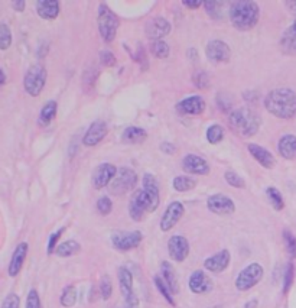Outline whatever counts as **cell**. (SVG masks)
<instances>
[{
    "mask_svg": "<svg viewBox=\"0 0 296 308\" xmlns=\"http://www.w3.org/2000/svg\"><path fill=\"white\" fill-rule=\"evenodd\" d=\"M230 20L237 31H250L257 25L260 17V8L252 0H237L230 5Z\"/></svg>",
    "mask_w": 296,
    "mask_h": 308,
    "instance_id": "2",
    "label": "cell"
},
{
    "mask_svg": "<svg viewBox=\"0 0 296 308\" xmlns=\"http://www.w3.org/2000/svg\"><path fill=\"white\" fill-rule=\"evenodd\" d=\"M264 107L279 119H292L296 114V93L290 88H276L264 97Z\"/></svg>",
    "mask_w": 296,
    "mask_h": 308,
    "instance_id": "1",
    "label": "cell"
},
{
    "mask_svg": "<svg viewBox=\"0 0 296 308\" xmlns=\"http://www.w3.org/2000/svg\"><path fill=\"white\" fill-rule=\"evenodd\" d=\"M26 308H42L41 305V298L36 290H31L28 297H26Z\"/></svg>",
    "mask_w": 296,
    "mask_h": 308,
    "instance_id": "44",
    "label": "cell"
},
{
    "mask_svg": "<svg viewBox=\"0 0 296 308\" xmlns=\"http://www.w3.org/2000/svg\"><path fill=\"white\" fill-rule=\"evenodd\" d=\"M262 119L257 111L249 107H241L231 111L229 116V125L231 130L241 137L254 136L260 128Z\"/></svg>",
    "mask_w": 296,
    "mask_h": 308,
    "instance_id": "3",
    "label": "cell"
},
{
    "mask_svg": "<svg viewBox=\"0 0 296 308\" xmlns=\"http://www.w3.org/2000/svg\"><path fill=\"white\" fill-rule=\"evenodd\" d=\"M143 240V234L142 231L133 230V231H116L111 236V243L113 246L120 250V252H129L132 249H136Z\"/></svg>",
    "mask_w": 296,
    "mask_h": 308,
    "instance_id": "9",
    "label": "cell"
},
{
    "mask_svg": "<svg viewBox=\"0 0 296 308\" xmlns=\"http://www.w3.org/2000/svg\"><path fill=\"white\" fill-rule=\"evenodd\" d=\"M293 279H295V265L292 262H289L285 269V274H283V292L285 294L289 292L292 283H293Z\"/></svg>",
    "mask_w": 296,
    "mask_h": 308,
    "instance_id": "38",
    "label": "cell"
},
{
    "mask_svg": "<svg viewBox=\"0 0 296 308\" xmlns=\"http://www.w3.org/2000/svg\"><path fill=\"white\" fill-rule=\"evenodd\" d=\"M81 250V245L77 242V240H67V242H62L59 243L57 249H55V253L59 257H69L77 255L78 252Z\"/></svg>",
    "mask_w": 296,
    "mask_h": 308,
    "instance_id": "30",
    "label": "cell"
},
{
    "mask_svg": "<svg viewBox=\"0 0 296 308\" xmlns=\"http://www.w3.org/2000/svg\"><path fill=\"white\" fill-rule=\"evenodd\" d=\"M28 250H29V246L26 242H22L19 243L12 255V259H10V264H9V269L8 272L12 278H15L19 275V272L22 271V266L25 264L26 255H28Z\"/></svg>",
    "mask_w": 296,
    "mask_h": 308,
    "instance_id": "23",
    "label": "cell"
},
{
    "mask_svg": "<svg viewBox=\"0 0 296 308\" xmlns=\"http://www.w3.org/2000/svg\"><path fill=\"white\" fill-rule=\"evenodd\" d=\"M36 12L42 19L54 20L59 15V3L57 0H39L36 3Z\"/></svg>",
    "mask_w": 296,
    "mask_h": 308,
    "instance_id": "26",
    "label": "cell"
},
{
    "mask_svg": "<svg viewBox=\"0 0 296 308\" xmlns=\"http://www.w3.org/2000/svg\"><path fill=\"white\" fill-rule=\"evenodd\" d=\"M184 213H185L184 204L179 203V201H172V203L166 207L165 213H163V216H162L161 223H159L161 230L162 231L172 230V229L177 226V223L182 219Z\"/></svg>",
    "mask_w": 296,
    "mask_h": 308,
    "instance_id": "12",
    "label": "cell"
},
{
    "mask_svg": "<svg viewBox=\"0 0 296 308\" xmlns=\"http://www.w3.org/2000/svg\"><path fill=\"white\" fill-rule=\"evenodd\" d=\"M100 294H102L103 300L107 301L110 300L111 294H113V283L109 275H104L102 278V282H100Z\"/></svg>",
    "mask_w": 296,
    "mask_h": 308,
    "instance_id": "41",
    "label": "cell"
},
{
    "mask_svg": "<svg viewBox=\"0 0 296 308\" xmlns=\"http://www.w3.org/2000/svg\"><path fill=\"white\" fill-rule=\"evenodd\" d=\"M230 262H231V255L227 249H223L220 252L214 253L212 256L207 257L204 260V268L207 271H210L212 274H221L229 268Z\"/></svg>",
    "mask_w": 296,
    "mask_h": 308,
    "instance_id": "18",
    "label": "cell"
},
{
    "mask_svg": "<svg viewBox=\"0 0 296 308\" xmlns=\"http://www.w3.org/2000/svg\"><path fill=\"white\" fill-rule=\"evenodd\" d=\"M153 281H155V285H156L158 291H159L162 294V297H163L165 300L168 301V304H170L172 307H175V301H174V297H172L174 294L170 292V290H169V288H168V285L165 283V281L162 279L159 275H156Z\"/></svg>",
    "mask_w": 296,
    "mask_h": 308,
    "instance_id": "36",
    "label": "cell"
},
{
    "mask_svg": "<svg viewBox=\"0 0 296 308\" xmlns=\"http://www.w3.org/2000/svg\"><path fill=\"white\" fill-rule=\"evenodd\" d=\"M224 178L227 181V184H230L231 187H234V188H244L245 187V182L244 180L234 171H227L224 174Z\"/></svg>",
    "mask_w": 296,
    "mask_h": 308,
    "instance_id": "42",
    "label": "cell"
},
{
    "mask_svg": "<svg viewBox=\"0 0 296 308\" xmlns=\"http://www.w3.org/2000/svg\"><path fill=\"white\" fill-rule=\"evenodd\" d=\"M118 26H120V20L117 15H114L110 9L107 8V5H100L98 6V32L106 42L110 43L114 41Z\"/></svg>",
    "mask_w": 296,
    "mask_h": 308,
    "instance_id": "4",
    "label": "cell"
},
{
    "mask_svg": "<svg viewBox=\"0 0 296 308\" xmlns=\"http://www.w3.org/2000/svg\"><path fill=\"white\" fill-rule=\"evenodd\" d=\"M182 5H184L185 8L198 9L200 6H203L204 3L201 2V0H184V2H182Z\"/></svg>",
    "mask_w": 296,
    "mask_h": 308,
    "instance_id": "50",
    "label": "cell"
},
{
    "mask_svg": "<svg viewBox=\"0 0 296 308\" xmlns=\"http://www.w3.org/2000/svg\"><path fill=\"white\" fill-rule=\"evenodd\" d=\"M59 301H61V305H62V307L65 308L72 307V305L77 302L76 287H74V285H68V287H65L64 291H62V294H61Z\"/></svg>",
    "mask_w": 296,
    "mask_h": 308,
    "instance_id": "33",
    "label": "cell"
},
{
    "mask_svg": "<svg viewBox=\"0 0 296 308\" xmlns=\"http://www.w3.org/2000/svg\"><path fill=\"white\" fill-rule=\"evenodd\" d=\"M283 240H285V246H286V250H288L289 256L292 259L296 257V238L295 234L292 231L285 230L283 231Z\"/></svg>",
    "mask_w": 296,
    "mask_h": 308,
    "instance_id": "40",
    "label": "cell"
},
{
    "mask_svg": "<svg viewBox=\"0 0 296 308\" xmlns=\"http://www.w3.org/2000/svg\"><path fill=\"white\" fill-rule=\"evenodd\" d=\"M247 149H249V154L252 155L254 159L262 165L263 168L272 170V168L276 165L275 156H273L266 148L257 145V144H249V145H247Z\"/></svg>",
    "mask_w": 296,
    "mask_h": 308,
    "instance_id": "24",
    "label": "cell"
},
{
    "mask_svg": "<svg viewBox=\"0 0 296 308\" xmlns=\"http://www.w3.org/2000/svg\"><path fill=\"white\" fill-rule=\"evenodd\" d=\"M151 51H152V54L156 58L165 60L169 55V45L165 41H155L152 43V46H151Z\"/></svg>",
    "mask_w": 296,
    "mask_h": 308,
    "instance_id": "37",
    "label": "cell"
},
{
    "mask_svg": "<svg viewBox=\"0 0 296 308\" xmlns=\"http://www.w3.org/2000/svg\"><path fill=\"white\" fill-rule=\"evenodd\" d=\"M118 287L120 292L125 298V308H137L139 307V298L136 297L133 291V275L127 269L126 266H120L117 271Z\"/></svg>",
    "mask_w": 296,
    "mask_h": 308,
    "instance_id": "7",
    "label": "cell"
},
{
    "mask_svg": "<svg viewBox=\"0 0 296 308\" xmlns=\"http://www.w3.org/2000/svg\"><path fill=\"white\" fill-rule=\"evenodd\" d=\"M100 61L104 67H113L116 64V58L110 51H102L100 52Z\"/></svg>",
    "mask_w": 296,
    "mask_h": 308,
    "instance_id": "48",
    "label": "cell"
},
{
    "mask_svg": "<svg viewBox=\"0 0 296 308\" xmlns=\"http://www.w3.org/2000/svg\"><path fill=\"white\" fill-rule=\"evenodd\" d=\"M6 83V74L3 73V69L0 68V86Z\"/></svg>",
    "mask_w": 296,
    "mask_h": 308,
    "instance_id": "54",
    "label": "cell"
},
{
    "mask_svg": "<svg viewBox=\"0 0 296 308\" xmlns=\"http://www.w3.org/2000/svg\"><path fill=\"white\" fill-rule=\"evenodd\" d=\"M205 54H207V58L211 61L212 64H226L231 58L230 46L220 39H214L211 42H208L205 48Z\"/></svg>",
    "mask_w": 296,
    "mask_h": 308,
    "instance_id": "11",
    "label": "cell"
},
{
    "mask_svg": "<svg viewBox=\"0 0 296 308\" xmlns=\"http://www.w3.org/2000/svg\"><path fill=\"white\" fill-rule=\"evenodd\" d=\"M178 111L181 114H188V116H198L205 110V102L201 96H191L178 103Z\"/></svg>",
    "mask_w": 296,
    "mask_h": 308,
    "instance_id": "20",
    "label": "cell"
},
{
    "mask_svg": "<svg viewBox=\"0 0 296 308\" xmlns=\"http://www.w3.org/2000/svg\"><path fill=\"white\" fill-rule=\"evenodd\" d=\"M12 43V32L8 25L0 23V50L6 51Z\"/></svg>",
    "mask_w": 296,
    "mask_h": 308,
    "instance_id": "39",
    "label": "cell"
},
{
    "mask_svg": "<svg viewBox=\"0 0 296 308\" xmlns=\"http://www.w3.org/2000/svg\"><path fill=\"white\" fill-rule=\"evenodd\" d=\"M57 111H58V103L54 102H48L41 110V114H39V125L41 126H48L51 123L52 120L57 117Z\"/></svg>",
    "mask_w": 296,
    "mask_h": 308,
    "instance_id": "31",
    "label": "cell"
},
{
    "mask_svg": "<svg viewBox=\"0 0 296 308\" xmlns=\"http://www.w3.org/2000/svg\"><path fill=\"white\" fill-rule=\"evenodd\" d=\"M182 168H184L185 172L194 174V175H207V174H210V165H208V162L204 158L194 154L186 155L185 158H184Z\"/></svg>",
    "mask_w": 296,
    "mask_h": 308,
    "instance_id": "21",
    "label": "cell"
},
{
    "mask_svg": "<svg viewBox=\"0 0 296 308\" xmlns=\"http://www.w3.org/2000/svg\"><path fill=\"white\" fill-rule=\"evenodd\" d=\"M266 196H267L272 207H273L275 210L280 211V210L285 208V201H283V197H282L279 189L275 188V187H269V188L266 189Z\"/></svg>",
    "mask_w": 296,
    "mask_h": 308,
    "instance_id": "34",
    "label": "cell"
},
{
    "mask_svg": "<svg viewBox=\"0 0 296 308\" xmlns=\"http://www.w3.org/2000/svg\"><path fill=\"white\" fill-rule=\"evenodd\" d=\"M12 6H13V9H15L16 12H23V9H25V2H23V0H17V2H13V3H12Z\"/></svg>",
    "mask_w": 296,
    "mask_h": 308,
    "instance_id": "52",
    "label": "cell"
},
{
    "mask_svg": "<svg viewBox=\"0 0 296 308\" xmlns=\"http://www.w3.org/2000/svg\"><path fill=\"white\" fill-rule=\"evenodd\" d=\"M161 149L165 152V154H175V151H177V148L175 145H172V144H168V142H163L161 145Z\"/></svg>",
    "mask_w": 296,
    "mask_h": 308,
    "instance_id": "51",
    "label": "cell"
},
{
    "mask_svg": "<svg viewBox=\"0 0 296 308\" xmlns=\"http://www.w3.org/2000/svg\"><path fill=\"white\" fill-rule=\"evenodd\" d=\"M117 174V168L111 163H102L98 165L93 172L91 177V185L95 189H102L107 185H110V182Z\"/></svg>",
    "mask_w": 296,
    "mask_h": 308,
    "instance_id": "13",
    "label": "cell"
},
{
    "mask_svg": "<svg viewBox=\"0 0 296 308\" xmlns=\"http://www.w3.org/2000/svg\"><path fill=\"white\" fill-rule=\"evenodd\" d=\"M208 80L210 78H208V76L205 73H198L194 77V84L196 87H200V88H205V87H208V84H210Z\"/></svg>",
    "mask_w": 296,
    "mask_h": 308,
    "instance_id": "49",
    "label": "cell"
},
{
    "mask_svg": "<svg viewBox=\"0 0 296 308\" xmlns=\"http://www.w3.org/2000/svg\"><path fill=\"white\" fill-rule=\"evenodd\" d=\"M207 207L208 210L218 216H230L236 211V204L234 201L224 194H214L207 200Z\"/></svg>",
    "mask_w": 296,
    "mask_h": 308,
    "instance_id": "14",
    "label": "cell"
},
{
    "mask_svg": "<svg viewBox=\"0 0 296 308\" xmlns=\"http://www.w3.org/2000/svg\"><path fill=\"white\" fill-rule=\"evenodd\" d=\"M280 50L285 55L296 57V25L289 26L280 38Z\"/></svg>",
    "mask_w": 296,
    "mask_h": 308,
    "instance_id": "25",
    "label": "cell"
},
{
    "mask_svg": "<svg viewBox=\"0 0 296 308\" xmlns=\"http://www.w3.org/2000/svg\"><path fill=\"white\" fill-rule=\"evenodd\" d=\"M257 305H259V301L257 300H250L245 302L244 308H257Z\"/></svg>",
    "mask_w": 296,
    "mask_h": 308,
    "instance_id": "53",
    "label": "cell"
},
{
    "mask_svg": "<svg viewBox=\"0 0 296 308\" xmlns=\"http://www.w3.org/2000/svg\"><path fill=\"white\" fill-rule=\"evenodd\" d=\"M46 68L42 64H35L26 71L25 78H23V87L26 93L32 97H38L42 93L43 87L46 84Z\"/></svg>",
    "mask_w": 296,
    "mask_h": 308,
    "instance_id": "5",
    "label": "cell"
},
{
    "mask_svg": "<svg viewBox=\"0 0 296 308\" xmlns=\"http://www.w3.org/2000/svg\"><path fill=\"white\" fill-rule=\"evenodd\" d=\"M64 230H65V227H61L59 230H57L55 233H52L51 236H50V240H48V253L50 255H52L54 252H55V249H57V243H58L59 238L62 236V233H64Z\"/></svg>",
    "mask_w": 296,
    "mask_h": 308,
    "instance_id": "46",
    "label": "cell"
},
{
    "mask_svg": "<svg viewBox=\"0 0 296 308\" xmlns=\"http://www.w3.org/2000/svg\"><path fill=\"white\" fill-rule=\"evenodd\" d=\"M97 211L102 214V216H109L113 211V203L109 197L103 196L97 200Z\"/></svg>",
    "mask_w": 296,
    "mask_h": 308,
    "instance_id": "43",
    "label": "cell"
},
{
    "mask_svg": "<svg viewBox=\"0 0 296 308\" xmlns=\"http://www.w3.org/2000/svg\"><path fill=\"white\" fill-rule=\"evenodd\" d=\"M188 287L194 294H207L211 291L214 283H212L211 278L204 271H195L188 279Z\"/></svg>",
    "mask_w": 296,
    "mask_h": 308,
    "instance_id": "19",
    "label": "cell"
},
{
    "mask_svg": "<svg viewBox=\"0 0 296 308\" xmlns=\"http://www.w3.org/2000/svg\"><path fill=\"white\" fill-rule=\"evenodd\" d=\"M151 213V200L146 196L143 189H137L135 194L130 198L129 203V214L132 217V220L135 222H142L144 214Z\"/></svg>",
    "mask_w": 296,
    "mask_h": 308,
    "instance_id": "10",
    "label": "cell"
},
{
    "mask_svg": "<svg viewBox=\"0 0 296 308\" xmlns=\"http://www.w3.org/2000/svg\"><path fill=\"white\" fill-rule=\"evenodd\" d=\"M19 305H20V300H19L16 294H9L8 297L5 298V301H3L2 308H19Z\"/></svg>",
    "mask_w": 296,
    "mask_h": 308,
    "instance_id": "47",
    "label": "cell"
},
{
    "mask_svg": "<svg viewBox=\"0 0 296 308\" xmlns=\"http://www.w3.org/2000/svg\"><path fill=\"white\" fill-rule=\"evenodd\" d=\"M144 32H146V36L149 39H152L153 42L155 41H162V38L168 36L170 32V23L165 19V17L156 16L151 19L147 23H146V28H144Z\"/></svg>",
    "mask_w": 296,
    "mask_h": 308,
    "instance_id": "15",
    "label": "cell"
},
{
    "mask_svg": "<svg viewBox=\"0 0 296 308\" xmlns=\"http://www.w3.org/2000/svg\"><path fill=\"white\" fill-rule=\"evenodd\" d=\"M121 139L125 144H130V145H136V144H142L147 139V132L142 128L137 126H129L126 130L123 132Z\"/></svg>",
    "mask_w": 296,
    "mask_h": 308,
    "instance_id": "29",
    "label": "cell"
},
{
    "mask_svg": "<svg viewBox=\"0 0 296 308\" xmlns=\"http://www.w3.org/2000/svg\"><path fill=\"white\" fill-rule=\"evenodd\" d=\"M196 187V181L189 175H179L174 180V188L177 189L178 193H186L191 191Z\"/></svg>",
    "mask_w": 296,
    "mask_h": 308,
    "instance_id": "32",
    "label": "cell"
},
{
    "mask_svg": "<svg viewBox=\"0 0 296 308\" xmlns=\"http://www.w3.org/2000/svg\"><path fill=\"white\" fill-rule=\"evenodd\" d=\"M205 136H207L208 144L217 145V144H220L221 140L224 139V129L220 125H212V126L207 129V135Z\"/></svg>",
    "mask_w": 296,
    "mask_h": 308,
    "instance_id": "35",
    "label": "cell"
},
{
    "mask_svg": "<svg viewBox=\"0 0 296 308\" xmlns=\"http://www.w3.org/2000/svg\"><path fill=\"white\" fill-rule=\"evenodd\" d=\"M107 133H109V128H107L106 122L95 120L91 123V126L87 129L84 137H83V144L88 148L98 145L100 142H103V139L107 136Z\"/></svg>",
    "mask_w": 296,
    "mask_h": 308,
    "instance_id": "17",
    "label": "cell"
},
{
    "mask_svg": "<svg viewBox=\"0 0 296 308\" xmlns=\"http://www.w3.org/2000/svg\"><path fill=\"white\" fill-rule=\"evenodd\" d=\"M263 274H264V271L260 264L253 262V264L247 265L236 278V288L238 291L243 292L252 290L262 281Z\"/></svg>",
    "mask_w": 296,
    "mask_h": 308,
    "instance_id": "8",
    "label": "cell"
},
{
    "mask_svg": "<svg viewBox=\"0 0 296 308\" xmlns=\"http://www.w3.org/2000/svg\"><path fill=\"white\" fill-rule=\"evenodd\" d=\"M136 184H137V174L132 168L121 167L120 170H117L116 177L110 182L109 189L114 196H123L135 188Z\"/></svg>",
    "mask_w": 296,
    "mask_h": 308,
    "instance_id": "6",
    "label": "cell"
},
{
    "mask_svg": "<svg viewBox=\"0 0 296 308\" xmlns=\"http://www.w3.org/2000/svg\"><path fill=\"white\" fill-rule=\"evenodd\" d=\"M278 151L282 158L285 159H296V136L295 135H285L280 137L278 144Z\"/></svg>",
    "mask_w": 296,
    "mask_h": 308,
    "instance_id": "27",
    "label": "cell"
},
{
    "mask_svg": "<svg viewBox=\"0 0 296 308\" xmlns=\"http://www.w3.org/2000/svg\"><path fill=\"white\" fill-rule=\"evenodd\" d=\"M168 253L172 260L184 262L189 255V242L181 234H175L168 240Z\"/></svg>",
    "mask_w": 296,
    "mask_h": 308,
    "instance_id": "16",
    "label": "cell"
},
{
    "mask_svg": "<svg viewBox=\"0 0 296 308\" xmlns=\"http://www.w3.org/2000/svg\"><path fill=\"white\" fill-rule=\"evenodd\" d=\"M162 279L165 281V283L168 285V288L170 290L172 294H178L179 292V282H178V276L175 269L172 268L169 262L163 260L161 265Z\"/></svg>",
    "mask_w": 296,
    "mask_h": 308,
    "instance_id": "28",
    "label": "cell"
},
{
    "mask_svg": "<svg viewBox=\"0 0 296 308\" xmlns=\"http://www.w3.org/2000/svg\"><path fill=\"white\" fill-rule=\"evenodd\" d=\"M204 6H205V10L208 12V15H211L215 19L221 17V6H223V3H218V2H205Z\"/></svg>",
    "mask_w": 296,
    "mask_h": 308,
    "instance_id": "45",
    "label": "cell"
},
{
    "mask_svg": "<svg viewBox=\"0 0 296 308\" xmlns=\"http://www.w3.org/2000/svg\"><path fill=\"white\" fill-rule=\"evenodd\" d=\"M146 193V196L151 200V213L156 211V208L159 207V185H158V181L153 177L152 174H144L143 175V188Z\"/></svg>",
    "mask_w": 296,
    "mask_h": 308,
    "instance_id": "22",
    "label": "cell"
}]
</instances>
